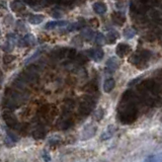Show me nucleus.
Wrapping results in <instances>:
<instances>
[{
    "instance_id": "obj_1",
    "label": "nucleus",
    "mask_w": 162,
    "mask_h": 162,
    "mask_svg": "<svg viewBox=\"0 0 162 162\" xmlns=\"http://www.w3.org/2000/svg\"><path fill=\"white\" fill-rule=\"evenodd\" d=\"M137 109H136L135 104L132 102L131 104H129L127 108L120 113L119 114V118H120V121L123 124H132L136 121L137 119Z\"/></svg>"
},
{
    "instance_id": "obj_2",
    "label": "nucleus",
    "mask_w": 162,
    "mask_h": 162,
    "mask_svg": "<svg viewBox=\"0 0 162 162\" xmlns=\"http://www.w3.org/2000/svg\"><path fill=\"white\" fill-rule=\"evenodd\" d=\"M95 105V100L92 96L86 95L83 96V99L79 105V113L82 116H88L92 112L93 108Z\"/></svg>"
},
{
    "instance_id": "obj_3",
    "label": "nucleus",
    "mask_w": 162,
    "mask_h": 162,
    "mask_svg": "<svg viewBox=\"0 0 162 162\" xmlns=\"http://www.w3.org/2000/svg\"><path fill=\"white\" fill-rule=\"evenodd\" d=\"M2 118L6 125L9 128H11V129H16L18 127V121L13 114V113L11 112V109H7L6 110H4L2 113Z\"/></svg>"
},
{
    "instance_id": "obj_4",
    "label": "nucleus",
    "mask_w": 162,
    "mask_h": 162,
    "mask_svg": "<svg viewBox=\"0 0 162 162\" xmlns=\"http://www.w3.org/2000/svg\"><path fill=\"white\" fill-rule=\"evenodd\" d=\"M116 52H117V55L119 57L123 58V57L127 56V55L131 52V47L127 44H119L117 46Z\"/></svg>"
},
{
    "instance_id": "obj_5",
    "label": "nucleus",
    "mask_w": 162,
    "mask_h": 162,
    "mask_svg": "<svg viewBox=\"0 0 162 162\" xmlns=\"http://www.w3.org/2000/svg\"><path fill=\"white\" fill-rule=\"evenodd\" d=\"M35 44H36V39L32 35H25L23 39L18 40V46L19 47L33 46Z\"/></svg>"
},
{
    "instance_id": "obj_6",
    "label": "nucleus",
    "mask_w": 162,
    "mask_h": 162,
    "mask_svg": "<svg viewBox=\"0 0 162 162\" xmlns=\"http://www.w3.org/2000/svg\"><path fill=\"white\" fill-rule=\"evenodd\" d=\"M95 133H96V127L89 125L84 128V130L82 132V139L86 140V139L91 138L95 135Z\"/></svg>"
},
{
    "instance_id": "obj_7",
    "label": "nucleus",
    "mask_w": 162,
    "mask_h": 162,
    "mask_svg": "<svg viewBox=\"0 0 162 162\" xmlns=\"http://www.w3.org/2000/svg\"><path fill=\"white\" fill-rule=\"evenodd\" d=\"M88 55L90 56L93 60L96 62H99L104 58V51L101 49H91L88 52Z\"/></svg>"
},
{
    "instance_id": "obj_8",
    "label": "nucleus",
    "mask_w": 162,
    "mask_h": 162,
    "mask_svg": "<svg viewBox=\"0 0 162 162\" xmlns=\"http://www.w3.org/2000/svg\"><path fill=\"white\" fill-rule=\"evenodd\" d=\"M46 129L44 126H39L37 127L35 131L33 132V137L36 140H42L46 137Z\"/></svg>"
},
{
    "instance_id": "obj_9",
    "label": "nucleus",
    "mask_w": 162,
    "mask_h": 162,
    "mask_svg": "<svg viewBox=\"0 0 162 162\" xmlns=\"http://www.w3.org/2000/svg\"><path fill=\"white\" fill-rule=\"evenodd\" d=\"M10 8L12 11L19 12V11H23L25 9V5L20 0H13V1L10 2Z\"/></svg>"
},
{
    "instance_id": "obj_10",
    "label": "nucleus",
    "mask_w": 162,
    "mask_h": 162,
    "mask_svg": "<svg viewBox=\"0 0 162 162\" xmlns=\"http://www.w3.org/2000/svg\"><path fill=\"white\" fill-rule=\"evenodd\" d=\"M112 18H113L114 23H116V24H118V25H123L124 23H125V21H126L125 15H124L122 12H120V11L114 12L113 15H112Z\"/></svg>"
},
{
    "instance_id": "obj_11",
    "label": "nucleus",
    "mask_w": 162,
    "mask_h": 162,
    "mask_svg": "<svg viewBox=\"0 0 162 162\" xmlns=\"http://www.w3.org/2000/svg\"><path fill=\"white\" fill-rule=\"evenodd\" d=\"M68 24V21L61 20V21H49L45 25V29H54L58 27H65Z\"/></svg>"
},
{
    "instance_id": "obj_12",
    "label": "nucleus",
    "mask_w": 162,
    "mask_h": 162,
    "mask_svg": "<svg viewBox=\"0 0 162 162\" xmlns=\"http://www.w3.org/2000/svg\"><path fill=\"white\" fill-rule=\"evenodd\" d=\"M118 67H119V62L114 58H110L109 60H108V62H106V70L110 72V73L116 71L118 69Z\"/></svg>"
},
{
    "instance_id": "obj_13",
    "label": "nucleus",
    "mask_w": 162,
    "mask_h": 162,
    "mask_svg": "<svg viewBox=\"0 0 162 162\" xmlns=\"http://www.w3.org/2000/svg\"><path fill=\"white\" fill-rule=\"evenodd\" d=\"M92 8L95 13L97 14H104L106 11V5L104 2H95L92 5Z\"/></svg>"
},
{
    "instance_id": "obj_14",
    "label": "nucleus",
    "mask_w": 162,
    "mask_h": 162,
    "mask_svg": "<svg viewBox=\"0 0 162 162\" xmlns=\"http://www.w3.org/2000/svg\"><path fill=\"white\" fill-rule=\"evenodd\" d=\"M116 86V82H114V80L113 78H109L104 81V90L105 92H110L113 90Z\"/></svg>"
},
{
    "instance_id": "obj_15",
    "label": "nucleus",
    "mask_w": 162,
    "mask_h": 162,
    "mask_svg": "<svg viewBox=\"0 0 162 162\" xmlns=\"http://www.w3.org/2000/svg\"><path fill=\"white\" fill-rule=\"evenodd\" d=\"M43 20H44V15L42 14H31L28 16V21L33 24L42 23Z\"/></svg>"
},
{
    "instance_id": "obj_16",
    "label": "nucleus",
    "mask_w": 162,
    "mask_h": 162,
    "mask_svg": "<svg viewBox=\"0 0 162 162\" xmlns=\"http://www.w3.org/2000/svg\"><path fill=\"white\" fill-rule=\"evenodd\" d=\"M72 125H73V123H72V120L68 118V117H65L60 122V128H61V129H63V130H68Z\"/></svg>"
},
{
    "instance_id": "obj_17",
    "label": "nucleus",
    "mask_w": 162,
    "mask_h": 162,
    "mask_svg": "<svg viewBox=\"0 0 162 162\" xmlns=\"http://www.w3.org/2000/svg\"><path fill=\"white\" fill-rule=\"evenodd\" d=\"M84 27V23L83 21H78V23H74L70 24L69 27H68L67 31L68 32H74V31H77V29H80Z\"/></svg>"
},
{
    "instance_id": "obj_18",
    "label": "nucleus",
    "mask_w": 162,
    "mask_h": 162,
    "mask_svg": "<svg viewBox=\"0 0 162 162\" xmlns=\"http://www.w3.org/2000/svg\"><path fill=\"white\" fill-rule=\"evenodd\" d=\"M114 132V128L113 126H109V129L106 130V132H104V134L101 135V140H108V139H109L113 136Z\"/></svg>"
},
{
    "instance_id": "obj_19",
    "label": "nucleus",
    "mask_w": 162,
    "mask_h": 162,
    "mask_svg": "<svg viewBox=\"0 0 162 162\" xmlns=\"http://www.w3.org/2000/svg\"><path fill=\"white\" fill-rule=\"evenodd\" d=\"M106 39H108L109 43H110V44H113V43H114V41L119 39V33H118V32H116V31L109 32V33H108V37H106Z\"/></svg>"
},
{
    "instance_id": "obj_20",
    "label": "nucleus",
    "mask_w": 162,
    "mask_h": 162,
    "mask_svg": "<svg viewBox=\"0 0 162 162\" xmlns=\"http://www.w3.org/2000/svg\"><path fill=\"white\" fill-rule=\"evenodd\" d=\"M133 97H134V92L132 91V90H127L123 94V96H122V101L123 102H127V101L131 100L132 99H133Z\"/></svg>"
},
{
    "instance_id": "obj_21",
    "label": "nucleus",
    "mask_w": 162,
    "mask_h": 162,
    "mask_svg": "<svg viewBox=\"0 0 162 162\" xmlns=\"http://www.w3.org/2000/svg\"><path fill=\"white\" fill-rule=\"evenodd\" d=\"M82 36L84 39L86 40H91L93 37H94V33L91 31V29H85V31L82 33Z\"/></svg>"
},
{
    "instance_id": "obj_22",
    "label": "nucleus",
    "mask_w": 162,
    "mask_h": 162,
    "mask_svg": "<svg viewBox=\"0 0 162 162\" xmlns=\"http://www.w3.org/2000/svg\"><path fill=\"white\" fill-rule=\"evenodd\" d=\"M104 109H97L96 110H95V113H94V119L96 121H100L102 118H104Z\"/></svg>"
},
{
    "instance_id": "obj_23",
    "label": "nucleus",
    "mask_w": 162,
    "mask_h": 162,
    "mask_svg": "<svg viewBox=\"0 0 162 162\" xmlns=\"http://www.w3.org/2000/svg\"><path fill=\"white\" fill-rule=\"evenodd\" d=\"M73 106H74V101L72 99H67L65 101V106H64V109H65V110L68 113L73 109Z\"/></svg>"
},
{
    "instance_id": "obj_24",
    "label": "nucleus",
    "mask_w": 162,
    "mask_h": 162,
    "mask_svg": "<svg viewBox=\"0 0 162 162\" xmlns=\"http://www.w3.org/2000/svg\"><path fill=\"white\" fill-rule=\"evenodd\" d=\"M139 54L141 55V57L144 59V60H146V61L151 57V55H152V53L150 52V51H148V50H143Z\"/></svg>"
},
{
    "instance_id": "obj_25",
    "label": "nucleus",
    "mask_w": 162,
    "mask_h": 162,
    "mask_svg": "<svg viewBox=\"0 0 162 162\" xmlns=\"http://www.w3.org/2000/svg\"><path fill=\"white\" fill-rule=\"evenodd\" d=\"M124 36H125L126 39H131L135 36V32L131 28H127L125 32H124Z\"/></svg>"
},
{
    "instance_id": "obj_26",
    "label": "nucleus",
    "mask_w": 162,
    "mask_h": 162,
    "mask_svg": "<svg viewBox=\"0 0 162 162\" xmlns=\"http://www.w3.org/2000/svg\"><path fill=\"white\" fill-rule=\"evenodd\" d=\"M15 57L12 56V55H4L3 57V62L4 64H10L12 61H14Z\"/></svg>"
},
{
    "instance_id": "obj_27",
    "label": "nucleus",
    "mask_w": 162,
    "mask_h": 162,
    "mask_svg": "<svg viewBox=\"0 0 162 162\" xmlns=\"http://www.w3.org/2000/svg\"><path fill=\"white\" fill-rule=\"evenodd\" d=\"M104 40H105V38L104 37V35H101L100 33H97V35L95 36V42H96L99 45L104 44Z\"/></svg>"
},
{
    "instance_id": "obj_28",
    "label": "nucleus",
    "mask_w": 162,
    "mask_h": 162,
    "mask_svg": "<svg viewBox=\"0 0 162 162\" xmlns=\"http://www.w3.org/2000/svg\"><path fill=\"white\" fill-rule=\"evenodd\" d=\"M75 58H76V60H77V62L79 63V64H84L85 62L87 61V59H86V57L85 56H83V55H78V56H75Z\"/></svg>"
},
{
    "instance_id": "obj_29",
    "label": "nucleus",
    "mask_w": 162,
    "mask_h": 162,
    "mask_svg": "<svg viewBox=\"0 0 162 162\" xmlns=\"http://www.w3.org/2000/svg\"><path fill=\"white\" fill-rule=\"evenodd\" d=\"M59 142H60V137H58V136H56V137H51L49 139V143L51 145H56Z\"/></svg>"
},
{
    "instance_id": "obj_30",
    "label": "nucleus",
    "mask_w": 162,
    "mask_h": 162,
    "mask_svg": "<svg viewBox=\"0 0 162 162\" xmlns=\"http://www.w3.org/2000/svg\"><path fill=\"white\" fill-rule=\"evenodd\" d=\"M8 137H9L8 139H11V141H13V142L18 141V137L15 134L12 133V132H8Z\"/></svg>"
},
{
    "instance_id": "obj_31",
    "label": "nucleus",
    "mask_w": 162,
    "mask_h": 162,
    "mask_svg": "<svg viewBox=\"0 0 162 162\" xmlns=\"http://www.w3.org/2000/svg\"><path fill=\"white\" fill-rule=\"evenodd\" d=\"M156 38H157V36L156 35H154V33H148V35L146 36V40L148 41V42H154L155 40H156Z\"/></svg>"
},
{
    "instance_id": "obj_32",
    "label": "nucleus",
    "mask_w": 162,
    "mask_h": 162,
    "mask_svg": "<svg viewBox=\"0 0 162 162\" xmlns=\"http://www.w3.org/2000/svg\"><path fill=\"white\" fill-rule=\"evenodd\" d=\"M23 1H24L25 3H28V4H29V5H32V6L36 5V4H37L36 0H23Z\"/></svg>"
},
{
    "instance_id": "obj_33",
    "label": "nucleus",
    "mask_w": 162,
    "mask_h": 162,
    "mask_svg": "<svg viewBox=\"0 0 162 162\" xmlns=\"http://www.w3.org/2000/svg\"><path fill=\"white\" fill-rule=\"evenodd\" d=\"M89 23H90V24L92 25V27H97V25H99V20L95 19V18L91 19L90 21H89Z\"/></svg>"
},
{
    "instance_id": "obj_34",
    "label": "nucleus",
    "mask_w": 162,
    "mask_h": 162,
    "mask_svg": "<svg viewBox=\"0 0 162 162\" xmlns=\"http://www.w3.org/2000/svg\"><path fill=\"white\" fill-rule=\"evenodd\" d=\"M48 155H49L48 153H47L46 151H44V157H45V160H48V161H50V160H51V158H50V157H49Z\"/></svg>"
},
{
    "instance_id": "obj_35",
    "label": "nucleus",
    "mask_w": 162,
    "mask_h": 162,
    "mask_svg": "<svg viewBox=\"0 0 162 162\" xmlns=\"http://www.w3.org/2000/svg\"><path fill=\"white\" fill-rule=\"evenodd\" d=\"M49 3H59L61 1V0H47Z\"/></svg>"
},
{
    "instance_id": "obj_36",
    "label": "nucleus",
    "mask_w": 162,
    "mask_h": 162,
    "mask_svg": "<svg viewBox=\"0 0 162 162\" xmlns=\"http://www.w3.org/2000/svg\"><path fill=\"white\" fill-rule=\"evenodd\" d=\"M139 1L141 3H143V4H147V3L150 2V0H139Z\"/></svg>"
},
{
    "instance_id": "obj_37",
    "label": "nucleus",
    "mask_w": 162,
    "mask_h": 162,
    "mask_svg": "<svg viewBox=\"0 0 162 162\" xmlns=\"http://www.w3.org/2000/svg\"><path fill=\"white\" fill-rule=\"evenodd\" d=\"M161 72H162V70H161Z\"/></svg>"
}]
</instances>
